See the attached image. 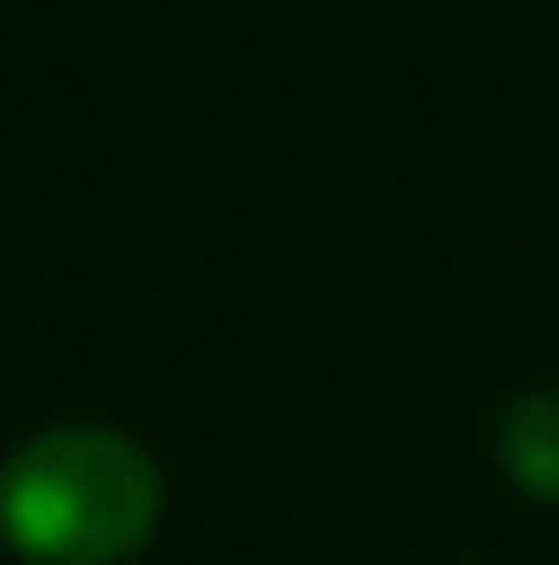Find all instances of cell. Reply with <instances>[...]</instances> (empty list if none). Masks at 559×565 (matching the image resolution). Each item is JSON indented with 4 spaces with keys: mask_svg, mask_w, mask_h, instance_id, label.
<instances>
[{
    "mask_svg": "<svg viewBox=\"0 0 559 565\" xmlns=\"http://www.w3.org/2000/svg\"><path fill=\"white\" fill-rule=\"evenodd\" d=\"M166 509L151 451L123 429L57 423L0 466V537L29 565H123Z\"/></svg>",
    "mask_w": 559,
    "mask_h": 565,
    "instance_id": "obj_1",
    "label": "cell"
},
{
    "mask_svg": "<svg viewBox=\"0 0 559 565\" xmlns=\"http://www.w3.org/2000/svg\"><path fill=\"white\" fill-rule=\"evenodd\" d=\"M495 458L503 472L538 501H559V386H531L495 423Z\"/></svg>",
    "mask_w": 559,
    "mask_h": 565,
    "instance_id": "obj_2",
    "label": "cell"
}]
</instances>
